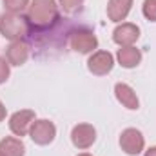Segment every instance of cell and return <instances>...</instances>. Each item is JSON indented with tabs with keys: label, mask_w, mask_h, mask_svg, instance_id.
I'll return each mask as SVG.
<instances>
[{
	"label": "cell",
	"mask_w": 156,
	"mask_h": 156,
	"mask_svg": "<svg viewBox=\"0 0 156 156\" xmlns=\"http://www.w3.org/2000/svg\"><path fill=\"white\" fill-rule=\"evenodd\" d=\"M26 18H27V24L38 31L51 29L60 20L56 0H31Z\"/></svg>",
	"instance_id": "6da1fadb"
},
{
	"label": "cell",
	"mask_w": 156,
	"mask_h": 156,
	"mask_svg": "<svg viewBox=\"0 0 156 156\" xmlns=\"http://www.w3.org/2000/svg\"><path fill=\"white\" fill-rule=\"evenodd\" d=\"M29 33V24L27 18H24L22 15H15V13H4L0 16V35L4 38L11 40H22Z\"/></svg>",
	"instance_id": "7a4b0ae2"
},
{
	"label": "cell",
	"mask_w": 156,
	"mask_h": 156,
	"mask_svg": "<svg viewBox=\"0 0 156 156\" xmlns=\"http://www.w3.org/2000/svg\"><path fill=\"white\" fill-rule=\"evenodd\" d=\"M69 45L73 51H76L80 55H91L98 49V38L89 29H76L71 33Z\"/></svg>",
	"instance_id": "3957f363"
},
{
	"label": "cell",
	"mask_w": 156,
	"mask_h": 156,
	"mask_svg": "<svg viewBox=\"0 0 156 156\" xmlns=\"http://www.w3.org/2000/svg\"><path fill=\"white\" fill-rule=\"evenodd\" d=\"M120 147L125 154L129 156H138L144 149H145V138L144 134L134 129V127H127L122 131L120 134Z\"/></svg>",
	"instance_id": "277c9868"
},
{
	"label": "cell",
	"mask_w": 156,
	"mask_h": 156,
	"mask_svg": "<svg viewBox=\"0 0 156 156\" xmlns=\"http://www.w3.org/2000/svg\"><path fill=\"white\" fill-rule=\"evenodd\" d=\"M113 67H115V56L109 51H104V49L91 53V56L87 60V69L96 76L109 75L113 71Z\"/></svg>",
	"instance_id": "5b68a950"
},
{
	"label": "cell",
	"mask_w": 156,
	"mask_h": 156,
	"mask_svg": "<svg viewBox=\"0 0 156 156\" xmlns=\"http://www.w3.org/2000/svg\"><path fill=\"white\" fill-rule=\"evenodd\" d=\"M29 136L37 145H49L56 136V125L51 120H35L29 129Z\"/></svg>",
	"instance_id": "8992f818"
},
{
	"label": "cell",
	"mask_w": 156,
	"mask_h": 156,
	"mask_svg": "<svg viewBox=\"0 0 156 156\" xmlns=\"http://www.w3.org/2000/svg\"><path fill=\"white\" fill-rule=\"evenodd\" d=\"M35 120H37V116H35L33 109H20L9 116V129L15 136L22 138V136L29 134V129Z\"/></svg>",
	"instance_id": "52a82bcc"
},
{
	"label": "cell",
	"mask_w": 156,
	"mask_h": 156,
	"mask_svg": "<svg viewBox=\"0 0 156 156\" xmlns=\"http://www.w3.org/2000/svg\"><path fill=\"white\" fill-rule=\"evenodd\" d=\"M71 142L80 151L89 149L96 142V129L91 123H78L71 131Z\"/></svg>",
	"instance_id": "ba28073f"
},
{
	"label": "cell",
	"mask_w": 156,
	"mask_h": 156,
	"mask_svg": "<svg viewBox=\"0 0 156 156\" xmlns=\"http://www.w3.org/2000/svg\"><path fill=\"white\" fill-rule=\"evenodd\" d=\"M138 38H140V27L136 24H131V22L118 24L116 27H115V31H113V40L120 47L134 45Z\"/></svg>",
	"instance_id": "9c48e42d"
},
{
	"label": "cell",
	"mask_w": 156,
	"mask_h": 156,
	"mask_svg": "<svg viewBox=\"0 0 156 156\" xmlns=\"http://www.w3.org/2000/svg\"><path fill=\"white\" fill-rule=\"evenodd\" d=\"M29 58V47L24 40H15L7 45L5 49V60L9 62V66H24Z\"/></svg>",
	"instance_id": "30bf717a"
},
{
	"label": "cell",
	"mask_w": 156,
	"mask_h": 156,
	"mask_svg": "<svg viewBox=\"0 0 156 156\" xmlns=\"http://www.w3.org/2000/svg\"><path fill=\"white\" fill-rule=\"evenodd\" d=\"M115 96H116V100L125 107V109H129V111H138L140 100H138V96H136V91H134L131 85H127V83H123V82H118L116 85H115Z\"/></svg>",
	"instance_id": "8fae6325"
},
{
	"label": "cell",
	"mask_w": 156,
	"mask_h": 156,
	"mask_svg": "<svg viewBox=\"0 0 156 156\" xmlns=\"http://www.w3.org/2000/svg\"><path fill=\"white\" fill-rule=\"evenodd\" d=\"M131 7H133V0H109L107 2V16L111 22L122 24L129 16Z\"/></svg>",
	"instance_id": "7c38bea8"
},
{
	"label": "cell",
	"mask_w": 156,
	"mask_h": 156,
	"mask_svg": "<svg viewBox=\"0 0 156 156\" xmlns=\"http://www.w3.org/2000/svg\"><path fill=\"white\" fill-rule=\"evenodd\" d=\"M118 64L125 69H134L140 66L142 62V51L134 45H127V47H120L116 53Z\"/></svg>",
	"instance_id": "4fadbf2b"
},
{
	"label": "cell",
	"mask_w": 156,
	"mask_h": 156,
	"mask_svg": "<svg viewBox=\"0 0 156 156\" xmlns=\"http://www.w3.org/2000/svg\"><path fill=\"white\" fill-rule=\"evenodd\" d=\"M0 153L4 156H24L26 154V145L16 136H5L0 140Z\"/></svg>",
	"instance_id": "5bb4252c"
},
{
	"label": "cell",
	"mask_w": 156,
	"mask_h": 156,
	"mask_svg": "<svg viewBox=\"0 0 156 156\" xmlns=\"http://www.w3.org/2000/svg\"><path fill=\"white\" fill-rule=\"evenodd\" d=\"M2 4H4V9H5V13L22 15V13H24V11L29 7L31 0H2Z\"/></svg>",
	"instance_id": "9a60e30c"
},
{
	"label": "cell",
	"mask_w": 156,
	"mask_h": 156,
	"mask_svg": "<svg viewBox=\"0 0 156 156\" xmlns=\"http://www.w3.org/2000/svg\"><path fill=\"white\" fill-rule=\"evenodd\" d=\"M142 13L149 22H156V0H144Z\"/></svg>",
	"instance_id": "2e32d148"
},
{
	"label": "cell",
	"mask_w": 156,
	"mask_h": 156,
	"mask_svg": "<svg viewBox=\"0 0 156 156\" xmlns=\"http://www.w3.org/2000/svg\"><path fill=\"white\" fill-rule=\"evenodd\" d=\"M83 4V0H58V5L66 11V13H73L80 9V5Z\"/></svg>",
	"instance_id": "e0dca14e"
},
{
	"label": "cell",
	"mask_w": 156,
	"mask_h": 156,
	"mask_svg": "<svg viewBox=\"0 0 156 156\" xmlns=\"http://www.w3.org/2000/svg\"><path fill=\"white\" fill-rule=\"evenodd\" d=\"M9 75H11V69H9V62H7L5 58H2V56H0V83L7 82Z\"/></svg>",
	"instance_id": "ac0fdd59"
},
{
	"label": "cell",
	"mask_w": 156,
	"mask_h": 156,
	"mask_svg": "<svg viewBox=\"0 0 156 156\" xmlns=\"http://www.w3.org/2000/svg\"><path fill=\"white\" fill-rule=\"evenodd\" d=\"M5 115H7V111H5V107H4V104H2V100H0V122L5 120Z\"/></svg>",
	"instance_id": "d6986e66"
},
{
	"label": "cell",
	"mask_w": 156,
	"mask_h": 156,
	"mask_svg": "<svg viewBox=\"0 0 156 156\" xmlns=\"http://www.w3.org/2000/svg\"><path fill=\"white\" fill-rule=\"evenodd\" d=\"M144 156H156V145H154V147H151V149H147Z\"/></svg>",
	"instance_id": "ffe728a7"
},
{
	"label": "cell",
	"mask_w": 156,
	"mask_h": 156,
	"mask_svg": "<svg viewBox=\"0 0 156 156\" xmlns=\"http://www.w3.org/2000/svg\"><path fill=\"white\" fill-rule=\"evenodd\" d=\"M78 156H93V154H89V153H80Z\"/></svg>",
	"instance_id": "44dd1931"
},
{
	"label": "cell",
	"mask_w": 156,
	"mask_h": 156,
	"mask_svg": "<svg viewBox=\"0 0 156 156\" xmlns=\"http://www.w3.org/2000/svg\"><path fill=\"white\" fill-rule=\"evenodd\" d=\"M0 156H4V154H2V153H0Z\"/></svg>",
	"instance_id": "7402d4cb"
}]
</instances>
